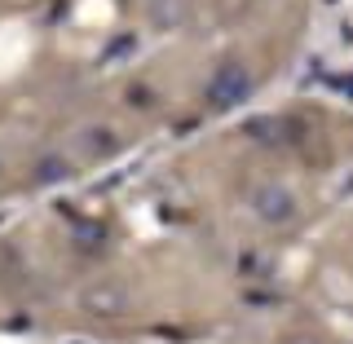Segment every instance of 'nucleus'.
Wrapping results in <instances>:
<instances>
[{"label": "nucleus", "instance_id": "8", "mask_svg": "<svg viewBox=\"0 0 353 344\" xmlns=\"http://www.w3.org/2000/svg\"><path fill=\"white\" fill-rule=\"evenodd\" d=\"M287 344H318V340H314V336H292Z\"/></svg>", "mask_w": 353, "mask_h": 344}, {"label": "nucleus", "instance_id": "4", "mask_svg": "<svg viewBox=\"0 0 353 344\" xmlns=\"http://www.w3.org/2000/svg\"><path fill=\"white\" fill-rule=\"evenodd\" d=\"M115 150H119V137H115V128H106V124H93V128H84L80 137H75V154H80L84 163L110 159Z\"/></svg>", "mask_w": 353, "mask_h": 344}, {"label": "nucleus", "instance_id": "7", "mask_svg": "<svg viewBox=\"0 0 353 344\" xmlns=\"http://www.w3.org/2000/svg\"><path fill=\"white\" fill-rule=\"evenodd\" d=\"M128 106H141V110H146V106H154V102H150L146 88H128Z\"/></svg>", "mask_w": 353, "mask_h": 344}, {"label": "nucleus", "instance_id": "5", "mask_svg": "<svg viewBox=\"0 0 353 344\" xmlns=\"http://www.w3.org/2000/svg\"><path fill=\"white\" fill-rule=\"evenodd\" d=\"M243 132H248L252 141H261V146H283V141H292L296 124L292 119H279V115H261V119H248Z\"/></svg>", "mask_w": 353, "mask_h": 344}, {"label": "nucleus", "instance_id": "2", "mask_svg": "<svg viewBox=\"0 0 353 344\" xmlns=\"http://www.w3.org/2000/svg\"><path fill=\"white\" fill-rule=\"evenodd\" d=\"M248 208H252V216L261 221V225H292L296 216H301V203H296V194L287 190L283 181H261V185H252L248 190Z\"/></svg>", "mask_w": 353, "mask_h": 344}, {"label": "nucleus", "instance_id": "1", "mask_svg": "<svg viewBox=\"0 0 353 344\" xmlns=\"http://www.w3.org/2000/svg\"><path fill=\"white\" fill-rule=\"evenodd\" d=\"M252 71L243 62H221L212 75H208V84H203V102L212 106V110H234L239 102H248L252 97Z\"/></svg>", "mask_w": 353, "mask_h": 344}, {"label": "nucleus", "instance_id": "6", "mask_svg": "<svg viewBox=\"0 0 353 344\" xmlns=\"http://www.w3.org/2000/svg\"><path fill=\"white\" fill-rule=\"evenodd\" d=\"M71 176V159L66 154H44L36 159V168H31V185H58Z\"/></svg>", "mask_w": 353, "mask_h": 344}, {"label": "nucleus", "instance_id": "3", "mask_svg": "<svg viewBox=\"0 0 353 344\" xmlns=\"http://www.w3.org/2000/svg\"><path fill=\"white\" fill-rule=\"evenodd\" d=\"M128 305H132V292L119 279H93L80 292V309L93 318H119L128 314Z\"/></svg>", "mask_w": 353, "mask_h": 344}]
</instances>
